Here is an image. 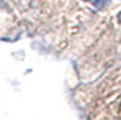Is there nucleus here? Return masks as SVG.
<instances>
[{
    "instance_id": "1",
    "label": "nucleus",
    "mask_w": 121,
    "mask_h": 120,
    "mask_svg": "<svg viewBox=\"0 0 121 120\" xmlns=\"http://www.w3.org/2000/svg\"><path fill=\"white\" fill-rule=\"evenodd\" d=\"M117 18H118V22L121 24V12H120V14H118V16H117Z\"/></svg>"
}]
</instances>
